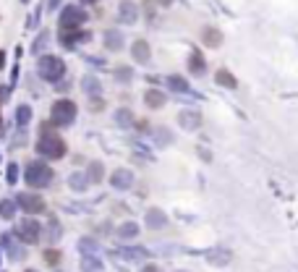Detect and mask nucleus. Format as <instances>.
<instances>
[{
  "instance_id": "nucleus-23",
  "label": "nucleus",
  "mask_w": 298,
  "mask_h": 272,
  "mask_svg": "<svg viewBox=\"0 0 298 272\" xmlns=\"http://www.w3.org/2000/svg\"><path fill=\"white\" fill-rule=\"evenodd\" d=\"M86 180H89L86 175H74V178H71V186H74V189H84Z\"/></svg>"
},
{
  "instance_id": "nucleus-27",
  "label": "nucleus",
  "mask_w": 298,
  "mask_h": 272,
  "mask_svg": "<svg viewBox=\"0 0 298 272\" xmlns=\"http://www.w3.org/2000/svg\"><path fill=\"white\" fill-rule=\"evenodd\" d=\"M159 220H163V217H159L157 212H149V225H152V228H157V225H159Z\"/></svg>"
},
{
  "instance_id": "nucleus-15",
  "label": "nucleus",
  "mask_w": 298,
  "mask_h": 272,
  "mask_svg": "<svg viewBox=\"0 0 298 272\" xmlns=\"http://www.w3.org/2000/svg\"><path fill=\"white\" fill-rule=\"evenodd\" d=\"M102 175H105V168H102V163H91V165H89V170H86L89 184H97V180H102Z\"/></svg>"
},
{
  "instance_id": "nucleus-28",
  "label": "nucleus",
  "mask_w": 298,
  "mask_h": 272,
  "mask_svg": "<svg viewBox=\"0 0 298 272\" xmlns=\"http://www.w3.org/2000/svg\"><path fill=\"white\" fill-rule=\"evenodd\" d=\"M118 79H131V68H118Z\"/></svg>"
},
{
  "instance_id": "nucleus-32",
  "label": "nucleus",
  "mask_w": 298,
  "mask_h": 272,
  "mask_svg": "<svg viewBox=\"0 0 298 272\" xmlns=\"http://www.w3.org/2000/svg\"><path fill=\"white\" fill-rule=\"evenodd\" d=\"M157 3H159V6H170V3H173V0H157Z\"/></svg>"
},
{
  "instance_id": "nucleus-1",
  "label": "nucleus",
  "mask_w": 298,
  "mask_h": 272,
  "mask_svg": "<svg viewBox=\"0 0 298 272\" xmlns=\"http://www.w3.org/2000/svg\"><path fill=\"white\" fill-rule=\"evenodd\" d=\"M37 74H39V79L55 84L65 76V60L58 58V55H42L37 60Z\"/></svg>"
},
{
  "instance_id": "nucleus-25",
  "label": "nucleus",
  "mask_w": 298,
  "mask_h": 272,
  "mask_svg": "<svg viewBox=\"0 0 298 272\" xmlns=\"http://www.w3.org/2000/svg\"><path fill=\"white\" fill-rule=\"evenodd\" d=\"M168 81H170V86H173V89H186V81L178 79V76H170Z\"/></svg>"
},
{
  "instance_id": "nucleus-16",
  "label": "nucleus",
  "mask_w": 298,
  "mask_h": 272,
  "mask_svg": "<svg viewBox=\"0 0 298 272\" xmlns=\"http://www.w3.org/2000/svg\"><path fill=\"white\" fill-rule=\"evenodd\" d=\"M81 269L84 272H102V262L95 257H81Z\"/></svg>"
},
{
  "instance_id": "nucleus-3",
  "label": "nucleus",
  "mask_w": 298,
  "mask_h": 272,
  "mask_svg": "<svg viewBox=\"0 0 298 272\" xmlns=\"http://www.w3.org/2000/svg\"><path fill=\"white\" fill-rule=\"evenodd\" d=\"M76 112H79L76 102H74V100H68V97H63V100L53 102L50 123H53V126H71V123L76 121Z\"/></svg>"
},
{
  "instance_id": "nucleus-6",
  "label": "nucleus",
  "mask_w": 298,
  "mask_h": 272,
  "mask_svg": "<svg viewBox=\"0 0 298 272\" xmlns=\"http://www.w3.org/2000/svg\"><path fill=\"white\" fill-rule=\"evenodd\" d=\"M39 222L37 220H32V217H27V220H18V225H16V233H18V238L24 241V243H37L39 241Z\"/></svg>"
},
{
  "instance_id": "nucleus-12",
  "label": "nucleus",
  "mask_w": 298,
  "mask_h": 272,
  "mask_svg": "<svg viewBox=\"0 0 298 272\" xmlns=\"http://www.w3.org/2000/svg\"><path fill=\"white\" fill-rule=\"evenodd\" d=\"M81 89L89 95V97H97V95H102V84L95 79V76H86V79H81Z\"/></svg>"
},
{
  "instance_id": "nucleus-26",
  "label": "nucleus",
  "mask_w": 298,
  "mask_h": 272,
  "mask_svg": "<svg viewBox=\"0 0 298 272\" xmlns=\"http://www.w3.org/2000/svg\"><path fill=\"white\" fill-rule=\"evenodd\" d=\"M121 236H136V225H121Z\"/></svg>"
},
{
  "instance_id": "nucleus-22",
  "label": "nucleus",
  "mask_w": 298,
  "mask_h": 272,
  "mask_svg": "<svg viewBox=\"0 0 298 272\" xmlns=\"http://www.w3.org/2000/svg\"><path fill=\"white\" fill-rule=\"evenodd\" d=\"M116 118H118V123H123V126H128L133 116H131V110H118V112H116Z\"/></svg>"
},
{
  "instance_id": "nucleus-31",
  "label": "nucleus",
  "mask_w": 298,
  "mask_h": 272,
  "mask_svg": "<svg viewBox=\"0 0 298 272\" xmlns=\"http://www.w3.org/2000/svg\"><path fill=\"white\" fill-rule=\"evenodd\" d=\"M58 3H60V0H50V8L55 11V8H58Z\"/></svg>"
},
{
  "instance_id": "nucleus-7",
  "label": "nucleus",
  "mask_w": 298,
  "mask_h": 272,
  "mask_svg": "<svg viewBox=\"0 0 298 272\" xmlns=\"http://www.w3.org/2000/svg\"><path fill=\"white\" fill-rule=\"evenodd\" d=\"M16 204L21 210H27V212H42L44 210V201H42V196L39 194H29V191H24V194H18V199H16Z\"/></svg>"
},
{
  "instance_id": "nucleus-14",
  "label": "nucleus",
  "mask_w": 298,
  "mask_h": 272,
  "mask_svg": "<svg viewBox=\"0 0 298 272\" xmlns=\"http://www.w3.org/2000/svg\"><path fill=\"white\" fill-rule=\"evenodd\" d=\"M112 186L116 189H128L131 186V173L128 170H116L112 173Z\"/></svg>"
},
{
  "instance_id": "nucleus-10",
  "label": "nucleus",
  "mask_w": 298,
  "mask_h": 272,
  "mask_svg": "<svg viewBox=\"0 0 298 272\" xmlns=\"http://www.w3.org/2000/svg\"><path fill=\"white\" fill-rule=\"evenodd\" d=\"M102 44H105L110 53H118V50H123V34L118 29H107L102 34Z\"/></svg>"
},
{
  "instance_id": "nucleus-13",
  "label": "nucleus",
  "mask_w": 298,
  "mask_h": 272,
  "mask_svg": "<svg viewBox=\"0 0 298 272\" xmlns=\"http://www.w3.org/2000/svg\"><path fill=\"white\" fill-rule=\"evenodd\" d=\"M144 102H147L149 107H163V105H165V95L159 92V89H149V92L144 95Z\"/></svg>"
},
{
  "instance_id": "nucleus-29",
  "label": "nucleus",
  "mask_w": 298,
  "mask_h": 272,
  "mask_svg": "<svg viewBox=\"0 0 298 272\" xmlns=\"http://www.w3.org/2000/svg\"><path fill=\"white\" fill-rule=\"evenodd\" d=\"M0 68H6V53L0 50Z\"/></svg>"
},
{
  "instance_id": "nucleus-5",
  "label": "nucleus",
  "mask_w": 298,
  "mask_h": 272,
  "mask_svg": "<svg viewBox=\"0 0 298 272\" xmlns=\"http://www.w3.org/2000/svg\"><path fill=\"white\" fill-rule=\"evenodd\" d=\"M50 180H53V168H50L48 163L34 160V163L27 168V184H29V186L44 189V186H50Z\"/></svg>"
},
{
  "instance_id": "nucleus-8",
  "label": "nucleus",
  "mask_w": 298,
  "mask_h": 272,
  "mask_svg": "<svg viewBox=\"0 0 298 272\" xmlns=\"http://www.w3.org/2000/svg\"><path fill=\"white\" fill-rule=\"evenodd\" d=\"M89 39H91V34L84 29H68V32H60V37H58L63 48H76L79 42H89Z\"/></svg>"
},
{
  "instance_id": "nucleus-17",
  "label": "nucleus",
  "mask_w": 298,
  "mask_h": 272,
  "mask_svg": "<svg viewBox=\"0 0 298 272\" xmlns=\"http://www.w3.org/2000/svg\"><path fill=\"white\" fill-rule=\"evenodd\" d=\"M29 118H32V107H29V105H21V107L16 110V121H18L21 126H27Z\"/></svg>"
},
{
  "instance_id": "nucleus-21",
  "label": "nucleus",
  "mask_w": 298,
  "mask_h": 272,
  "mask_svg": "<svg viewBox=\"0 0 298 272\" xmlns=\"http://www.w3.org/2000/svg\"><path fill=\"white\" fill-rule=\"evenodd\" d=\"M189 65H191V71H194V74H201V71H204V60H201V55H199V53H194Z\"/></svg>"
},
{
  "instance_id": "nucleus-4",
  "label": "nucleus",
  "mask_w": 298,
  "mask_h": 272,
  "mask_svg": "<svg viewBox=\"0 0 298 272\" xmlns=\"http://www.w3.org/2000/svg\"><path fill=\"white\" fill-rule=\"evenodd\" d=\"M37 152L42 157H50V160H60V157L68 152V147L58 133H42L39 142H37Z\"/></svg>"
},
{
  "instance_id": "nucleus-9",
  "label": "nucleus",
  "mask_w": 298,
  "mask_h": 272,
  "mask_svg": "<svg viewBox=\"0 0 298 272\" xmlns=\"http://www.w3.org/2000/svg\"><path fill=\"white\" fill-rule=\"evenodd\" d=\"M118 18L123 21V24H136V21H139V6H136L133 0H121Z\"/></svg>"
},
{
  "instance_id": "nucleus-2",
  "label": "nucleus",
  "mask_w": 298,
  "mask_h": 272,
  "mask_svg": "<svg viewBox=\"0 0 298 272\" xmlns=\"http://www.w3.org/2000/svg\"><path fill=\"white\" fill-rule=\"evenodd\" d=\"M89 21V13L84 11V6H65L58 16V29L68 32V29H81Z\"/></svg>"
},
{
  "instance_id": "nucleus-30",
  "label": "nucleus",
  "mask_w": 298,
  "mask_h": 272,
  "mask_svg": "<svg viewBox=\"0 0 298 272\" xmlns=\"http://www.w3.org/2000/svg\"><path fill=\"white\" fill-rule=\"evenodd\" d=\"M79 3H81V6H95L97 0H79Z\"/></svg>"
},
{
  "instance_id": "nucleus-24",
  "label": "nucleus",
  "mask_w": 298,
  "mask_h": 272,
  "mask_svg": "<svg viewBox=\"0 0 298 272\" xmlns=\"http://www.w3.org/2000/svg\"><path fill=\"white\" fill-rule=\"evenodd\" d=\"M217 81L225 84V86H233V79H231V74H227V71H220L217 74Z\"/></svg>"
},
{
  "instance_id": "nucleus-33",
  "label": "nucleus",
  "mask_w": 298,
  "mask_h": 272,
  "mask_svg": "<svg viewBox=\"0 0 298 272\" xmlns=\"http://www.w3.org/2000/svg\"><path fill=\"white\" fill-rule=\"evenodd\" d=\"M27 272H34V269H27Z\"/></svg>"
},
{
  "instance_id": "nucleus-19",
  "label": "nucleus",
  "mask_w": 298,
  "mask_h": 272,
  "mask_svg": "<svg viewBox=\"0 0 298 272\" xmlns=\"http://www.w3.org/2000/svg\"><path fill=\"white\" fill-rule=\"evenodd\" d=\"M13 212H16V201L6 199L3 204H0V215H3V217H13Z\"/></svg>"
},
{
  "instance_id": "nucleus-11",
  "label": "nucleus",
  "mask_w": 298,
  "mask_h": 272,
  "mask_svg": "<svg viewBox=\"0 0 298 272\" xmlns=\"http://www.w3.org/2000/svg\"><path fill=\"white\" fill-rule=\"evenodd\" d=\"M131 55H133V60H136V63H147V60H149V55H152L149 42H147V39H136V42L131 44Z\"/></svg>"
},
{
  "instance_id": "nucleus-18",
  "label": "nucleus",
  "mask_w": 298,
  "mask_h": 272,
  "mask_svg": "<svg viewBox=\"0 0 298 272\" xmlns=\"http://www.w3.org/2000/svg\"><path fill=\"white\" fill-rule=\"evenodd\" d=\"M204 44H210V48H217V44H220V32H215V29H204Z\"/></svg>"
},
{
  "instance_id": "nucleus-20",
  "label": "nucleus",
  "mask_w": 298,
  "mask_h": 272,
  "mask_svg": "<svg viewBox=\"0 0 298 272\" xmlns=\"http://www.w3.org/2000/svg\"><path fill=\"white\" fill-rule=\"evenodd\" d=\"M44 262H48L50 267H58V262H60V252H55V248H48V252H44Z\"/></svg>"
}]
</instances>
